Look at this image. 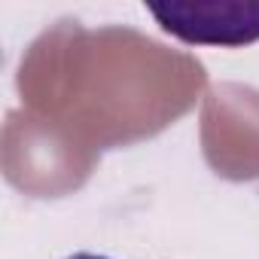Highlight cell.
Listing matches in <instances>:
<instances>
[{"instance_id":"1","label":"cell","mask_w":259,"mask_h":259,"mask_svg":"<svg viewBox=\"0 0 259 259\" xmlns=\"http://www.w3.org/2000/svg\"><path fill=\"white\" fill-rule=\"evenodd\" d=\"M159 28L192 46H247L259 40V0L150 4Z\"/></svg>"},{"instance_id":"2","label":"cell","mask_w":259,"mask_h":259,"mask_svg":"<svg viewBox=\"0 0 259 259\" xmlns=\"http://www.w3.org/2000/svg\"><path fill=\"white\" fill-rule=\"evenodd\" d=\"M67 259H110V256H101V253H73Z\"/></svg>"}]
</instances>
